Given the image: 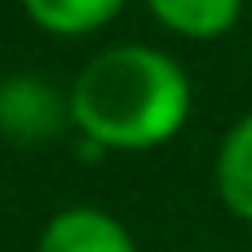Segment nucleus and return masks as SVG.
<instances>
[{
    "mask_svg": "<svg viewBox=\"0 0 252 252\" xmlns=\"http://www.w3.org/2000/svg\"><path fill=\"white\" fill-rule=\"evenodd\" d=\"M71 120L93 151H155L190 120V80L164 49L115 44L71 84Z\"/></svg>",
    "mask_w": 252,
    "mask_h": 252,
    "instance_id": "nucleus-1",
    "label": "nucleus"
},
{
    "mask_svg": "<svg viewBox=\"0 0 252 252\" xmlns=\"http://www.w3.org/2000/svg\"><path fill=\"white\" fill-rule=\"evenodd\" d=\"M35 252H137L128 226L102 208H62L40 230Z\"/></svg>",
    "mask_w": 252,
    "mask_h": 252,
    "instance_id": "nucleus-2",
    "label": "nucleus"
},
{
    "mask_svg": "<svg viewBox=\"0 0 252 252\" xmlns=\"http://www.w3.org/2000/svg\"><path fill=\"white\" fill-rule=\"evenodd\" d=\"M217 195L221 204L252 226V111L244 120L230 124V133L221 137V151H217Z\"/></svg>",
    "mask_w": 252,
    "mask_h": 252,
    "instance_id": "nucleus-3",
    "label": "nucleus"
},
{
    "mask_svg": "<svg viewBox=\"0 0 252 252\" xmlns=\"http://www.w3.org/2000/svg\"><path fill=\"white\" fill-rule=\"evenodd\" d=\"M0 128L9 137H49L58 128V97L40 80H9L0 89Z\"/></svg>",
    "mask_w": 252,
    "mask_h": 252,
    "instance_id": "nucleus-4",
    "label": "nucleus"
},
{
    "mask_svg": "<svg viewBox=\"0 0 252 252\" xmlns=\"http://www.w3.org/2000/svg\"><path fill=\"white\" fill-rule=\"evenodd\" d=\"M155 22L186 40H217L239 22L244 0H146Z\"/></svg>",
    "mask_w": 252,
    "mask_h": 252,
    "instance_id": "nucleus-5",
    "label": "nucleus"
},
{
    "mask_svg": "<svg viewBox=\"0 0 252 252\" xmlns=\"http://www.w3.org/2000/svg\"><path fill=\"white\" fill-rule=\"evenodd\" d=\"M22 9L49 35H93L124 9V0H22Z\"/></svg>",
    "mask_w": 252,
    "mask_h": 252,
    "instance_id": "nucleus-6",
    "label": "nucleus"
}]
</instances>
